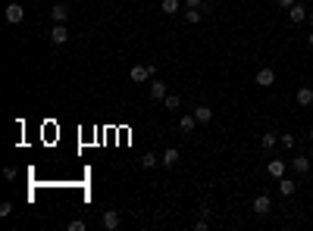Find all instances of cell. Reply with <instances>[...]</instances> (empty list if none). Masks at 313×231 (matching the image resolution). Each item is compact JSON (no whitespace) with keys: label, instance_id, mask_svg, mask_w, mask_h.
<instances>
[{"label":"cell","instance_id":"1","mask_svg":"<svg viewBox=\"0 0 313 231\" xmlns=\"http://www.w3.org/2000/svg\"><path fill=\"white\" fill-rule=\"evenodd\" d=\"M129 75H132V81H135V84H144V81H150V78L157 75V66H154V63H147V66H141V63H138V66H132V72H129Z\"/></svg>","mask_w":313,"mask_h":231},{"label":"cell","instance_id":"2","mask_svg":"<svg viewBox=\"0 0 313 231\" xmlns=\"http://www.w3.org/2000/svg\"><path fill=\"white\" fill-rule=\"evenodd\" d=\"M50 41H54V44H66V41H69V28H66V22H54V28H50Z\"/></svg>","mask_w":313,"mask_h":231},{"label":"cell","instance_id":"3","mask_svg":"<svg viewBox=\"0 0 313 231\" xmlns=\"http://www.w3.org/2000/svg\"><path fill=\"white\" fill-rule=\"evenodd\" d=\"M269 209H273V200H269V194H257V197H254V212H257V216H266Z\"/></svg>","mask_w":313,"mask_h":231},{"label":"cell","instance_id":"4","mask_svg":"<svg viewBox=\"0 0 313 231\" xmlns=\"http://www.w3.org/2000/svg\"><path fill=\"white\" fill-rule=\"evenodd\" d=\"M3 16H6V22H10V25H19L25 19V10H22V3H10Z\"/></svg>","mask_w":313,"mask_h":231},{"label":"cell","instance_id":"5","mask_svg":"<svg viewBox=\"0 0 313 231\" xmlns=\"http://www.w3.org/2000/svg\"><path fill=\"white\" fill-rule=\"evenodd\" d=\"M307 6H304V3H294V6H288V19L294 22V25H301V22H307Z\"/></svg>","mask_w":313,"mask_h":231},{"label":"cell","instance_id":"6","mask_svg":"<svg viewBox=\"0 0 313 231\" xmlns=\"http://www.w3.org/2000/svg\"><path fill=\"white\" fill-rule=\"evenodd\" d=\"M257 84H260V88H273V84H276V72L269 69V66H263V69L257 72Z\"/></svg>","mask_w":313,"mask_h":231},{"label":"cell","instance_id":"7","mask_svg":"<svg viewBox=\"0 0 313 231\" xmlns=\"http://www.w3.org/2000/svg\"><path fill=\"white\" fill-rule=\"evenodd\" d=\"M119 225H122V216H119L116 209H107V212H104V228H107V231H116Z\"/></svg>","mask_w":313,"mask_h":231},{"label":"cell","instance_id":"8","mask_svg":"<svg viewBox=\"0 0 313 231\" xmlns=\"http://www.w3.org/2000/svg\"><path fill=\"white\" fill-rule=\"evenodd\" d=\"M266 172H269V178H285V159H269V166H266Z\"/></svg>","mask_w":313,"mask_h":231},{"label":"cell","instance_id":"9","mask_svg":"<svg viewBox=\"0 0 313 231\" xmlns=\"http://www.w3.org/2000/svg\"><path fill=\"white\" fill-rule=\"evenodd\" d=\"M179 159H182L179 147H166V153H163V156H160V162H163L166 169H172V166H175V162H179Z\"/></svg>","mask_w":313,"mask_h":231},{"label":"cell","instance_id":"10","mask_svg":"<svg viewBox=\"0 0 313 231\" xmlns=\"http://www.w3.org/2000/svg\"><path fill=\"white\" fill-rule=\"evenodd\" d=\"M50 19L54 22H69V3H57L54 10H50Z\"/></svg>","mask_w":313,"mask_h":231},{"label":"cell","instance_id":"11","mask_svg":"<svg viewBox=\"0 0 313 231\" xmlns=\"http://www.w3.org/2000/svg\"><path fill=\"white\" fill-rule=\"evenodd\" d=\"M294 103H298V106H310V103H313V88H298V94H294Z\"/></svg>","mask_w":313,"mask_h":231},{"label":"cell","instance_id":"12","mask_svg":"<svg viewBox=\"0 0 313 231\" xmlns=\"http://www.w3.org/2000/svg\"><path fill=\"white\" fill-rule=\"evenodd\" d=\"M194 119H198V125H207L210 119H213V109H210L207 103H200L198 109H194Z\"/></svg>","mask_w":313,"mask_h":231},{"label":"cell","instance_id":"13","mask_svg":"<svg viewBox=\"0 0 313 231\" xmlns=\"http://www.w3.org/2000/svg\"><path fill=\"white\" fill-rule=\"evenodd\" d=\"M166 94H169L166 91V81H157V78L150 81V100H163Z\"/></svg>","mask_w":313,"mask_h":231},{"label":"cell","instance_id":"14","mask_svg":"<svg viewBox=\"0 0 313 231\" xmlns=\"http://www.w3.org/2000/svg\"><path fill=\"white\" fill-rule=\"evenodd\" d=\"M294 191H298L294 178H279V194H282V197H291Z\"/></svg>","mask_w":313,"mask_h":231},{"label":"cell","instance_id":"15","mask_svg":"<svg viewBox=\"0 0 313 231\" xmlns=\"http://www.w3.org/2000/svg\"><path fill=\"white\" fill-rule=\"evenodd\" d=\"M291 166H294V172H298V175H307L310 172V156H294Z\"/></svg>","mask_w":313,"mask_h":231},{"label":"cell","instance_id":"16","mask_svg":"<svg viewBox=\"0 0 313 231\" xmlns=\"http://www.w3.org/2000/svg\"><path fill=\"white\" fill-rule=\"evenodd\" d=\"M194 125H198V119H194V113H188V116H182V119H179V128H182L185 134H191V131H194Z\"/></svg>","mask_w":313,"mask_h":231},{"label":"cell","instance_id":"17","mask_svg":"<svg viewBox=\"0 0 313 231\" xmlns=\"http://www.w3.org/2000/svg\"><path fill=\"white\" fill-rule=\"evenodd\" d=\"M163 106L169 109V113H172V109H179V106H182V97H179V94H166V97H163Z\"/></svg>","mask_w":313,"mask_h":231},{"label":"cell","instance_id":"18","mask_svg":"<svg viewBox=\"0 0 313 231\" xmlns=\"http://www.w3.org/2000/svg\"><path fill=\"white\" fill-rule=\"evenodd\" d=\"M179 0H160V10H163L166 16H172V13H179Z\"/></svg>","mask_w":313,"mask_h":231},{"label":"cell","instance_id":"19","mask_svg":"<svg viewBox=\"0 0 313 231\" xmlns=\"http://www.w3.org/2000/svg\"><path fill=\"white\" fill-rule=\"evenodd\" d=\"M185 19H188L191 25H198L200 19H204V10H194V6H188V10H185Z\"/></svg>","mask_w":313,"mask_h":231},{"label":"cell","instance_id":"20","mask_svg":"<svg viewBox=\"0 0 313 231\" xmlns=\"http://www.w3.org/2000/svg\"><path fill=\"white\" fill-rule=\"evenodd\" d=\"M260 144H263V150H273L276 144H279V138H276L273 131H269V134H263V138H260Z\"/></svg>","mask_w":313,"mask_h":231},{"label":"cell","instance_id":"21","mask_svg":"<svg viewBox=\"0 0 313 231\" xmlns=\"http://www.w3.org/2000/svg\"><path fill=\"white\" fill-rule=\"evenodd\" d=\"M157 162H160V156H154V153H144V156H141V166H144V169L157 166Z\"/></svg>","mask_w":313,"mask_h":231},{"label":"cell","instance_id":"22","mask_svg":"<svg viewBox=\"0 0 313 231\" xmlns=\"http://www.w3.org/2000/svg\"><path fill=\"white\" fill-rule=\"evenodd\" d=\"M279 144H282L285 150H294V134H282V138H279Z\"/></svg>","mask_w":313,"mask_h":231},{"label":"cell","instance_id":"23","mask_svg":"<svg viewBox=\"0 0 313 231\" xmlns=\"http://www.w3.org/2000/svg\"><path fill=\"white\" fill-rule=\"evenodd\" d=\"M10 212H13V203H10V200H6V203H0V216L6 219V216H10Z\"/></svg>","mask_w":313,"mask_h":231},{"label":"cell","instance_id":"24","mask_svg":"<svg viewBox=\"0 0 313 231\" xmlns=\"http://www.w3.org/2000/svg\"><path fill=\"white\" fill-rule=\"evenodd\" d=\"M207 228H210L207 219H198V222H194V231H207Z\"/></svg>","mask_w":313,"mask_h":231},{"label":"cell","instance_id":"25","mask_svg":"<svg viewBox=\"0 0 313 231\" xmlns=\"http://www.w3.org/2000/svg\"><path fill=\"white\" fill-rule=\"evenodd\" d=\"M69 231H85V222H82V219H75V222H69Z\"/></svg>","mask_w":313,"mask_h":231},{"label":"cell","instance_id":"26","mask_svg":"<svg viewBox=\"0 0 313 231\" xmlns=\"http://www.w3.org/2000/svg\"><path fill=\"white\" fill-rule=\"evenodd\" d=\"M198 212H200V219H210V216H213V209H210V206H207V203H204V206H200Z\"/></svg>","mask_w":313,"mask_h":231},{"label":"cell","instance_id":"27","mask_svg":"<svg viewBox=\"0 0 313 231\" xmlns=\"http://www.w3.org/2000/svg\"><path fill=\"white\" fill-rule=\"evenodd\" d=\"M200 10H204V13H213L216 3H213V0H204V6H200Z\"/></svg>","mask_w":313,"mask_h":231},{"label":"cell","instance_id":"28","mask_svg":"<svg viewBox=\"0 0 313 231\" xmlns=\"http://www.w3.org/2000/svg\"><path fill=\"white\" fill-rule=\"evenodd\" d=\"M185 6H194V10H200V6H204V0H185Z\"/></svg>","mask_w":313,"mask_h":231},{"label":"cell","instance_id":"29","mask_svg":"<svg viewBox=\"0 0 313 231\" xmlns=\"http://www.w3.org/2000/svg\"><path fill=\"white\" fill-rule=\"evenodd\" d=\"M276 3L282 6V10H288V6H294V3H298V0H276Z\"/></svg>","mask_w":313,"mask_h":231},{"label":"cell","instance_id":"30","mask_svg":"<svg viewBox=\"0 0 313 231\" xmlns=\"http://www.w3.org/2000/svg\"><path fill=\"white\" fill-rule=\"evenodd\" d=\"M307 44H310V47H313V31H310V35H307Z\"/></svg>","mask_w":313,"mask_h":231},{"label":"cell","instance_id":"31","mask_svg":"<svg viewBox=\"0 0 313 231\" xmlns=\"http://www.w3.org/2000/svg\"><path fill=\"white\" fill-rule=\"evenodd\" d=\"M307 22H310V25H313V10H310V13H307Z\"/></svg>","mask_w":313,"mask_h":231},{"label":"cell","instance_id":"32","mask_svg":"<svg viewBox=\"0 0 313 231\" xmlns=\"http://www.w3.org/2000/svg\"><path fill=\"white\" fill-rule=\"evenodd\" d=\"M310 141H313V125H310Z\"/></svg>","mask_w":313,"mask_h":231}]
</instances>
